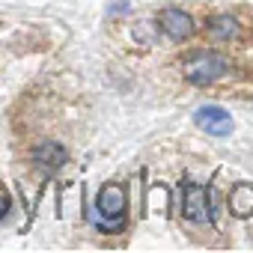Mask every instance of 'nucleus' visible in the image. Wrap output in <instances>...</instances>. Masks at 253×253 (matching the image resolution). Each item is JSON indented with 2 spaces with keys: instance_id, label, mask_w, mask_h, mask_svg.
Here are the masks:
<instances>
[{
  "instance_id": "39448f33",
  "label": "nucleus",
  "mask_w": 253,
  "mask_h": 253,
  "mask_svg": "<svg viewBox=\"0 0 253 253\" xmlns=\"http://www.w3.org/2000/svg\"><path fill=\"white\" fill-rule=\"evenodd\" d=\"M158 27H161V30H164V36H170L173 42L191 39V36H194V30H197L194 18H191L185 9H173V6L158 12Z\"/></svg>"
},
{
  "instance_id": "0eeeda50",
  "label": "nucleus",
  "mask_w": 253,
  "mask_h": 253,
  "mask_svg": "<svg viewBox=\"0 0 253 253\" xmlns=\"http://www.w3.org/2000/svg\"><path fill=\"white\" fill-rule=\"evenodd\" d=\"M66 146H60V143H54V140H45V143H39L36 149H33V158H36V164L45 170V173H54V170H60L63 164H66Z\"/></svg>"
},
{
  "instance_id": "7ed1b4c3",
  "label": "nucleus",
  "mask_w": 253,
  "mask_h": 253,
  "mask_svg": "<svg viewBox=\"0 0 253 253\" xmlns=\"http://www.w3.org/2000/svg\"><path fill=\"white\" fill-rule=\"evenodd\" d=\"M182 217L191 220V223H211L214 226L209 188H203L197 182H185V191H182Z\"/></svg>"
},
{
  "instance_id": "9d476101",
  "label": "nucleus",
  "mask_w": 253,
  "mask_h": 253,
  "mask_svg": "<svg viewBox=\"0 0 253 253\" xmlns=\"http://www.w3.org/2000/svg\"><path fill=\"white\" fill-rule=\"evenodd\" d=\"M128 9H131L128 0H116V3H110V15H116V12H128Z\"/></svg>"
},
{
  "instance_id": "423d86ee",
  "label": "nucleus",
  "mask_w": 253,
  "mask_h": 253,
  "mask_svg": "<svg viewBox=\"0 0 253 253\" xmlns=\"http://www.w3.org/2000/svg\"><path fill=\"white\" fill-rule=\"evenodd\" d=\"M206 33H209V39H214V42H229V39H238V36H241V24H238L235 15L220 12V15H211V18L206 21Z\"/></svg>"
},
{
  "instance_id": "1a4fd4ad",
  "label": "nucleus",
  "mask_w": 253,
  "mask_h": 253,
  "mask_svg": "<svg viewBox=\"0 0 253 253\" xmlns=\"http://www.w3.org/2000/svg\"><path fill=\"white\" fill-rule=\"evenodd\" d=\"M9 209H12V197H9V191L3 185H0V220L9 214Z\"/></svg>"
},
{
  "instance_id": "6e6552de",
  "label": "nucleus",
  "mask_w": 253,
  "mask_h": 253,
  "mask_svg": "<svg viewBox=\"0 0 253 253\" xmlns=\"http://www.w3.org/2000/svg\"><path fill=\"white\" fill-rule=\"evenodd\" d=\"M229 211H232L235 217H250V214H253V185L238 182V185L229 191Z\"/></svg>"
},
{
  "instance_id": "f257e3e1",
  "label": "nucleus",
  "mask_w": 253,
  "mask_h": 253,
  "mask_svg": "<svg viewBox=\"0 0 253 253\" xmlns=\"http://www.w3.org/2000/svg\"><path fill=\"white\" fill-rule=\"evenodd\" d=\"M229 63L217 51H194L182 60V78L194 86H209L226 75Z\"/></svg>"
},
{
  "instance_id": "f03ea898",
  "label": "nucleus",
  "mask_w": 253,
  "mask_h": 253,
  "mask_svg": "<svg viewBox=\"0 0 253 253\" xmlns=\"http://www.w3.org/2000/svg\"><path fill=\"white\" fill-rule=\"evenodd\" d=\"M125 206H128V191L119 182H110L98 191V200H95V211L104 217L98 223L101 232H119L125 226Z\"/></svg>"
},
{
  "instance_id": "20e7f679",
  "label": "nucleus",
  "mask_w": 253,
  "mask_h": 253,
  "mask_svg": "<svg viewBox=\"0 0 253 253\" xmlns=\"http://www.w3.org/2000/svg\"><path fill=\"white\" fill-rule=\"evenodd\" d=\"M194 122H197V128H203L206 134L211 137H226L232 134V116L229 110H223L220 104H203L194 110Z\"/></svg>"
}]
</instances>
